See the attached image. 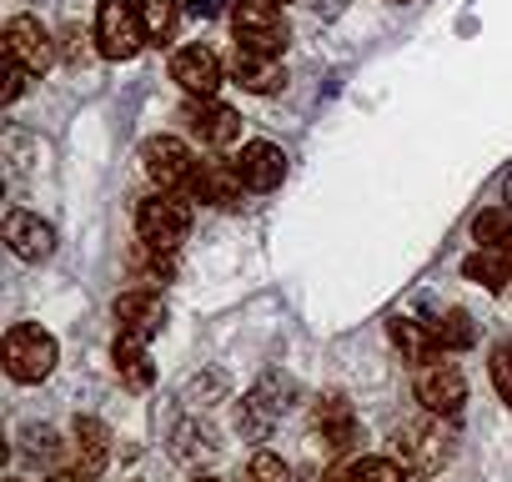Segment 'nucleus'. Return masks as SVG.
Listing matches in <instances>:
<instances>
[{
  "instance_id": "obj_11",
  "label": "nucleus",
  "mask_w": 512,
  "mask_h": 482,
  "mask_svg": "<svg viewBox=\"0 0 512 482\" xmlns=\"http://www.w3.org/2000/svg\"><path fill=\"white\" fill-rule=\"evenodd\" d=\"M171 76L181 81L186 96H216V91H221V61H216V51H206V46L176 51V56H171Z\"/></svg>"
},
{
  "instance_id": "obj_27",
  "label": "nucleus",
  "mask_w": 512,
  "mask_h": 482,
  "mask_svg": "<svg viewBox=\"0 0 512 482\" xmlns=\"http://www.w3.org/2000/svg\"><path fill=\"white\" fill-rule=\"evenodd\" d=\"M492 387H497V397L512 407V342H502V347L492 352Z\"/></svg>"
},
{
  "instance_id": "obj_8",
  "label": "nucleus",
  "mask_w": 512,
  "mask_h": 482,
  "mask_svg": "<svg viewBox=\"0 0 512 482\" xmlns=\"http://www.w3.org/2000/svg\"><path fill=\"white\" fill-rule=\"evenodd\" d=\"M417 402L437 417H452L467 402V377L452 362H427V367H417Z\"/></svg>"
},
{
  "instance_id": "obj_20",
  "label": "nucleus",
  "mask_w": 512,
  "mask_h": 482,
  "mask_svg": "<svg viewBox=\"0 0 512 482\" xmlns=\"http://www.w3.org/2000/svg\"><path fill=\"white\" fill-rule=\"evenodd\" d=\"M116 372H121V382L126 387H151V362H146V342L141 337H126V332H116Z\"/></svg>"
},
{
  "instance_id": "obj_31",
  "label": "nucleus",
  "mask_w": 512,
  "mask_h": 482,
  "mask_svg": "<svg viewBox=\"0 0 512 482\" xmlns=\"http://www.w3.org/2000/svg\"><path fill=\"white\" fill-rule=\"evenodd\" d=\"M46 482H91V477H86V472H51Z\"/></svg>"
},
{
  "instance_id": "obj_21",
  "label": "nucleus",
  "mask_w": 512,
  "mask_h": 482,
  "mask_svg": "<svg viewBox=\"0 0 512 482\" xmlns=\"http://www.w3.org/2000/svg\"><path fill=\"white\" fill-rule=\"evenodd\" d=\"M181 0H141V26H146V41L151 46H166L171 36H176V21H181Z\"/></svg>"
},
{
  "instance_id": "obj_4",
  "label": "nucleus",
  "mask_w": 512,
  "mask_h": 482,
  "mask_svg": "<svg viewBox=\"0 0 512 482\" xmlns=\"http://www.w3.org/2000/svg\"><path fill=\"white\" fill-rule=\"evenodd\" d=\"M56 367V337L41 327H11L6 332V372L16 382H46Z\"/></svg>"
},
{
  "instance_id": "obj_13",
  "label": "nucleus",
  "mask_w": 512,
  "mask_h": 482,
  "mask_svg": "<svg viewBox=\"0 0 512 482\" xmlns=\"http://www.w3.org/2000/svg\"><path fill=\"white\" fill-rule=\"evenodd\" d=\"M231 76H236V86H246V91H256V96H272V91L287 86V66H282L277 56H267V51H246V46H236V56H231Z\"/></svg>"
},
{
  "instance_id": "obj_5",
  "label": "nucleus",
  "mask_w": 512,
  "mask_h": 482,
  "mask_svg": "<svg viewBox=\"0 0 512 482\" xmlns=\"http://www.w3.org/2000/svg\"><path fill=\"white\" fill-rule=\"evenodd\" d=\"M397 452H402L407 467H417V472H437V467L452 457V432L437 422V412H427V417L397 427Z\"/></svg>"
},
{
  "instance_id": "obj_7",
  "label": "nucleus",
  "mask_w": 512,
  "mask_h": 482,
  "mask_svg": "<svg viewBox=\"0 0 512 482\" xmlns=\"http://www.w3.org/2000/svg\"><path fill=\"white\" fill-rule=\"evenodd\" d=\"M6 56L16 66H26L31 76H46L51 61H56V41H51V31L36 16H11L6 21Z\"/></svg>"
},
{
  "instance_id": "obj_24",
  "label": "nucleus",
  "mask_w": 512,
  "mask_h": 482,
  "mask_svg": "<svg viewBox=\"0 0 512 482\" xmlns=\"http://www.w3.org/2000/svg\"><path fill=\"white\" fill-rule=\"evenodd\" d=\"M512 231V206H497V211H482L472 221V236H477V247H497V241Z\"/></svg>"
},
{
  "instance_id": "obj_23",
  "label": "nucleus",
  "mask_w": 512,
  "mask_h": 482,
  "mask_svg": "<svg viewBox=\"0 0 512 482\" xmlns=\"http://www.w3.org/2000/svg\"><path fill=\"white\" fill-rule=\"evenodd\" d=\"M171 452H176L181 462H196V457H211V452H216V437H211L201 422H176V432H171Z\"/></svg>"
},
{
  "instance_id": "obj_22",
  "label": "nucleus",
  "mask_w": 512,
  "mask_h": 482,
  "mask_svg": "<svg viewBox=\"0 0 512 482\" xmlns=\"http://www.w3.org/2000/svg\"><path fill=\"white\" fill-rule=\"evenodd\" d=\"M432 327V337H437V347L442 352H462V347H472L477 342V332H472V317L467 312H442L437 322H427Z\"/></svg>"
},
{
  "instance_id": "obj_16",
  "label": "nucleus",
  "mask_w": 512,
  "mask_h": 482,
  "mask_svg": "<svg viewBox=\"0 0 512 482\" xmlns=\"http://www.w3.org/2000/svg\"><path fill=\"white\" fill-rule=\"evenodd\" d=\"M241 176H236V166H221V161H206V166H196V181H191V191L186 196H196V201H206V206H236L241 201Z\"/></svg>"
},
{
  "instance_id": "obj_3",
  "label": "nucleus",
  "mask_w": 512,
  "mask_h": 482,
  "mask_svg": "<svg viewBox=\"0 0 512 482\" xmlns=\"http://www.w3.org/2000/svg\"><path fill=\"white\" fill-rule=\"evenodd\" d=\"M141 46H146L141 11L126 6V0H101V11H96V51L111 56V61H131Z\"/></svg>"
},
{
  "instance_id": "obj_2",
  "label": "nucleus",
  "mask_w": 512,
  "mask_h": 482,
  "mask_svg": "<svg viewBox=\"0 0 512 482\" xmlns=\"http://www.w3.org/2000/svg\"><path fill=\"white\" fill-rule=\"evenodd\" d=\"M136 231H141L146 247L176 252L181 241H186V231H191V211H186V201L176 191H156V196H146L136 206Z\"/></svg>"
},
{
  "instance_id": "obj_1",
  "label": "nucleus",
  "mask_w": 512,
  "mask_h": 482,
  "mask_svg": "<svg viewBox=\"0 0 512 482\" xmlns=\"http://www.w3.org/2000/svg\"><path fill=\"white\" fill-rule=\"evenodd\" d=\"M231 31H236V46L246 51H267V56H282L287 51V16L277 11V0H236L231 6Z\"/></svg>"
},
{
  "instance_id": "obj_15",
  "label": "nucleus",
  "mask_w": 512,
  "mask_h": 482,
  "mask_svg": "<svg viewBox=\"0 0 512 482\" xmlns=\"http://www.w3.org/2000/svg\"><path fill=\"white\" fill-rule=\"evenodd\" d=\"M116 327H121L126 337L151 342V337L166 327V307H161V297H156V292H126V297L116 302Z\"/></svg>"
},
{
  "instance_id": "obj_25",
  "label": "nucleus",
  "mask_w": 512,
  "mask_h": 482,
  "mask_svg": "<svg viewBox=\"0 0 512 482\" xmlns=\"http://www.w3.org/2000/svg\"><path fill=\"white\" fill-rule=\"evenodd\" d=\"M246 482H292V467L277 452H256L246 462Z\"/></svg>"
},
{
  "instance_id": "obj_33",
  "label": "nucleus",
  "mask_w": 512,
  "mask_h": 482,
  "mask_svg": "<svg viewBox=\"0 0 512 482\" xmlns=\"http://www.w3.org/2000/svg\"><path fill=\"white\" fill-rule=\"evenodd\" d=\"M497 247H502V252H507V262H512V231H507V236L497 241Z\"/></svg>"
},
{
  "instance_id": "obj_17",
  "label": "nucleus",
  "mask_w": 512,
  "mask_h": 482,
  "mask_svg": "<svg viewBox=\"0 0 512 482\" xmlns=\"http://www.w3.org/2000/svg\"><path fill=\"white\" fill-rule=\"evenodd\" d=\"M106 457H111V432H106V422L76 417V472L96 477V472L106 467Z\"/></svg>"
},
{
  "instance_id": "obj_35",
  "label": "nucleus",
  "mask_w": 512,
  "mask_h": 482,
  "mask_svg": "<svg viewBox=\"0 0 512 482\" xmlns=\"http://www.w3.org/2000/svg\"><path fill=\"white\" fill-rule=\"evenodd\" d=\"M196 482H216V477H196Z\"/></svg>"
},
{
  "instance_id": "obj_14",
  "label": "nucleus",
  "mask_w": 512,
  "mask_h": 482,
  "mask_svg": "<svg viewBox=\"0 0 512 482\" xmlns=\"http://www.w3.org/2000/svg\"><path fill=\"white\" fill-rule=\"evenodd\" d=\"M6 241H11V252H16L21 262H46V257L56 252L51 221H41V216H31V211H11V216H6Z\"/></svg>"
},
{
  "instance_id": "obj_29",
  "label": "nucleus",
  "mask_w": 512,
  "mask_h": 482,
  "mask_svg": "<svg viewBox=\"0 0 512 482\" xmlns=\"http://www.w3.org/2000/svg\"><path fill=\"white\" fill-rule=\"evenodd\" d=\"M61 51H66V61H71V66H86V61H91V46H86V36H81L76 26L66 31V46H61Z\"/></svg>"
},
{
  "instance_id": "obj_26",
  "label": "nucleus",
  "mask_w": 512,
  "mask_h": 482,
  "mask_svg": "<svg viewBox=\"0 0 512 482\" xmlns=\"http://www.w3.org/2000/svg\"><path fill=\"white\" fill-rule=\"evenodd\" d=\"M352 482H407V472L392 457H362L352 467Z\"/></svg>"
},
{
  "instance_id": "obj_6",
  "label": "nucleus",
  "mask_w": 512,
  "mask_h": 482,
  "mask_svg": "<svg viewBox=\"0 0 512 482\" xmlns=\"http://www.w3.org/2000/svg\"><path fill=\"white\" fill-rule=\"evenodd\" d=\"M141 161H146V176L161 186V191H191V181H196V156H191V146L186 141H176V136H151L146 146H141Z\"/></svg>"
},
{
  "instance_id": "obj_30",
  "label": "nucleus",
  "mask_w": 512,
  "mask_h": 482,
  "mask_svg": "<svg viewBox=\"0 0 512 482\" xmlns=\"http://www.w3.org/2000/svg\"><path fill=\"white\" fill-rule=\"evenodd\" d=\"M26 76H31V71L11 61V66H6V91H0V101H16V96H21V81H26Z\"/></svg>"
},
{
  "instance_id": "obj_28",
  "label": "nucleus",
  "mask_w": 512,
  "mask_h": 482,
  "mask_svg": "<svg viewBox=\"0 0 512 482\" xmlns=\"http://www.w3.org/2000/svg\"><path fill=\"white\" fill-rule=\"evenodd\" d=\"M26 442H31L26 452H31V457H46V462L61 452V442H56V432H51V427H31V432H26Z\"/></svg>"
},
{
  "instance_id": "obj_19",
  "label": "nucleus",
  "mask_w": 512,
  "mask_h": 482,
  "mask_svg": "<svg viewBox=\"0 0 512 482\" xmlns=\"http://www.w3.org/2000/svg\"><path fill=\"white\" fill-rule=\"evenodd\" d=\"M462 277L477 282V287H487V292H502V287L512 282V262H507L502 247H477V252L462 262Z\"/></svg>"
},
{
  "instance_id": "obj_9",
  "label": "nucleus",
  "mask_w": 512,
  "mask_h": 482,
  "mask_svg": "<svg viewBox=\"0 0 512 482\" xmlns=\"http://www.w3.org/2000/svg\"><path fill=\"white\" fill-rule=\"evenodd\" d=\"M186 126L201 136V146H216V151H226V146L241 141V116L231 106L211 101V96H201V101L191 96L186 101Z\"/></svg>"
},
{
  "instance_id": "obj_10",
  "label": "nucleus",
  "mask_w": 512,
  "mask_h": 482,
  "mask_svg": "<svg viewBox=\"0 0 512 482\" xmlns=\"http://www.w3.org/2000/svg\"><path fill=\"white\" fill-rule=\"evenodd\" d=\"M236 176H241L251 191H272V186H282V176H287V156H282V146H272V141H246L241 156H236Z\"/></svg>"
},
{
  "instance_id": "obj_12",
  "label": "nucleus",
  "mask_w": 512,
  "mask_h": 482,
  "mask_svg": "<svg viewBox=\"0 0 512 482\" xmlns=\"http://www.w3.org/2000/svg\"><path fill=\"white\" fill-rule=\"evenodd\" d=\"M312 427L322 432V442H327L332 452H352L357 437H362V427H357V417H352V407H347L342 392H327V397L312 407Z\"/></svg>"
},
{
  "instance_id": "obj_36",
  "label": "nucleus",
  "mask_w": 512,
  "mask_h": 482,
  "mask_svg": "<svg viewBox=\"0 0 512 482\" xmlns=\"http://www.w3.org/2000/svg\"><path fill=\"white\" fill-rule=\"evenodd\" d=\"M191 6H196V0H191Z\"/></svg>"
},
{
  "instance_id": "obj_34",
  "label": "nucleus",
  "mask_w": 512,
  "mask_h": 482,
  "mask_svg": "<svg viewBox=\"0 0 512 482\" xmlns=\"http://www.w3.org/2000/svg\"><path fill=\"white\" fill-rule=\"evenodd\" d=\"M507 206H512V171H507Z\"/></svg>"
},
{
  "instance_id": "obj_32",
  "label": "nucleus",
  "mask_w": 512,
  "mask_h": 482,
  "mask_svg": "<svg viewBox=\"0 0 512 482\" xmlns=\"http://www.w3.org/2000/svg\"><path fill=\"white\" fill-rule=\"evenodd\" d=\"M317 482H352V472H342V467H332V472H322Z\"/></svg>"
},
{
  "instance_id": "obj_18",
  "label": "nucleus",
  "mask_w": 512,
  "mask_h": 482,
  "mask_svg": "<svg viewBox=\"0 0 512 482\" xmlns=\"http://www.w3.org/2000/svg\"><path fill=\"white\" fill-rule=\"evenodd\" d=\"M387 332H392V342H397V352L407 357V362H417V367H427V362H437V337H432V327H422V322H412V317H392L387 322Z\"/></svg>"
}]
</instances>
